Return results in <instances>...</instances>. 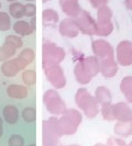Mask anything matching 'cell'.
Segmentation results:
<instances>
[{"label":"cell","instance_id":"obj_24","mask_svg":"<svg viewBox=\"0 0 132 146\" xmlns=\"http://www.w3.org/2000/svg\"><path fill=\"white\" fill-rule=\"evenodd\" d=\"M111 17H112V11L107 6L100 7L97 11V22L98 23L111 22Z\"/></svg>","mask_w":132,"mask_h":146},{"label":"cell","instance_id":"obj_22","mask_svg":"<svg viewBox=\"0 0 132 146\" xmlns=\"http://www.w3.org/2000/svg\"><path fill=\"white\" fill-rule=\"evenodd\" d=\"M120 90L125 97L127 101L132 103V76L125 77L120 84Z\"/></svg>","mask_w":132,"mask_h":146},{"label":"cell","instance_id":"obj_43","mask_svg":"<svg viewBox=\"0 0 132 146\" xmlns=\"http://www.w3.org/2000/svg\"><path fill=\"white\" fill-rule=\"evenodd\" d=\"M7 1H9V2H15V0H7Z\"/></svg>","mask_w":132,"mask_h":146},{"label":"cell","instance_id":"obj_32","mask_svg":"<svg viewBox=\"0 0 132 146\" xmlns=\"http://www.w3.org/2000/svg\"><path fill=\"white\" fill-rule=\"evenodd\" d=\"M11 28L10 17L6 12H0V31H8Z\"/></svg>","mask_w":132,"mask_h":146},{"label":"cell","instance_id":"obj_13","mask_svg":"<svg viewBox=\"0 0 132 146\" xmlns=\"http://www.w3.org/2000/svg\"><path fill=\"white\" fill-rule=\"evenodd\" d=\"M59 31L63 36L69 37V38H73V37L77 36L78 32H79V30L77 28L74 19H64L63 21L59 23Z\"/></svg>","mask_w":132,"mask_h":146},{"label":"cell","instance_id":"obj_14","mask_svg":"<svg viewBox=\"0 0 132 146\" xmlns=\"http://www.w3.org/2000/svg\"><path fill=\"white\" fill-rule=\"evenodd\" d=\"M59 3L63 12L71 18H76L81 13V8L78 0H59Z\"/></svg>","mask_w":132,"mask_h":146},{"label":"cell","instance_id":"obj_48","mask_svg":"<svg viewBox=\"0 0 132 146\" xmlns=\"http://www.w3.org/2000/svg\"><path fill=\"white\" fill-rule=\"evenodd\" d=\"M0 8H1V2H0Z\"/></svg>","mask_w":132,"mask_h":146},{"label":"cell","instance_id":"obj_25","mask_svg":"<svg viewBox=\"0 0 132 146\" xmlns=\"http://www.w3.org/2000/svg\"><path fill=\"white\" fill-rule=\"evenodd\" d=\"M9 13L15 19H21L24 17V6L21 2H12L9 6Z\"/></svg>","mask_w":132,"mask_h":146},{"label":"cell","instance_id":"obj_34","mask_svg":"<svg viewBox=\"0 0 132 146\" xmlns=\"http://www.w3.org/2000/svg\"><path fill=\"white\" fill-rule=\"evenodd\" d=\"M9 146H24V139L19 134L12 135L8 141Z\"/></svg>","mask_w":132,"mask_h":146},{"label":"cell","instance_id":"obj_5","mask_svg":"<svg viewBox=\"0 0 132 146\" xmlns=\"http://www.w3.org/2000/svg\"><path fill=\"white\" fill-rule=\"evenodd\" d=\"M43 102L46 110L53 115H62L66 112V104L55 90H47L43 96Z\"/></svg>","mask_w":132,"mask_h":146},{"label":"cell","instance_id":"obj_10","mask_svg":"<svg viewBox=\"0 0 132 146\" xmlns=\"http://www.w3.org/2000/svg\"><path fill=\"white\" fill-rule=\"evenodd\" d=\"M91 50L99 60L113 57V48L111 44L105 40H96L91 43Z\"/></svg>","mask_w":132,"mask_h":146},{"label":"cell","instance_id":"obj_20","mask_svg":"<svg viewBox=\"0 0 132 146\" xmlns=\"http://www.w3.org/2000/svg\"><path fill=\"white\" fill-rule=\"evenodd\" d=\"M95 99L97 100L98 104L103 106L105 103H111V94H110V90L108 88L100 86L96 89L95 92Z\"/></svg>","mask_w":132,"mask_h":146},{"label":"cell","instance_id":"obj_9","mask_svg":"<svg viewBox=\"0 0 132 146\" xmlns=\"http://www.w3.org/2000/svg\"><path fill=\"white\" fill-rule=\"evenodd\" d=\"M27 66L28 65L21 58L15 57V58L8 59L6 62H3V64L1 65L0 69H1V73L3 74V76H6V77H15L17 74L22 72Z\"/></svg>","mask_w":132,"mask_h":146},{"label":"cell","instance_id":"obj_26","mask_svg":"<svg viewBox=\"0 0 132 146\" xmlns=\"http://www.w3.org/2000/svg\"><path fill=\"white\" fill-rule=\"evenodd\" d=\"M113 30L112 22H106V23H98L97 22V29H96V35L98 36H108Z\"/></svg>","mask_w":132,"mask_h":146},{"label":"cell","instance_id":"obj_44","mask_svg":"<svg viewBox=\"0 0 132 146\" xmlns=\"http://www.w3.org/2000/svg\"><path fill=\"white\" fill-rule=\"evenodd\" d=\"M59 146H65V145H59ZM67 146H79V145H67Z\"/></svg>","mask_w":132,"mask_h":146},{"label":"cell","instance_id":"obj_16","mask_svg":"<svg viewBox=\"0 0 132 146\" xmlns=\"http://www.w3.org/2000/svg\"><path fill=\"white\" fill-rule=\"evenodd\" d=\"M81 62L91 77H95L100 73V62L96 56H89L86 58H83Z\"/></svg>","mask_w":132,"mask_h":146},{"label":"cell","instance_id":"obj_2","mask_svg":"<svg viewBox=\"0 0 132 146\" xmlns=\"http://www.w3.org/2000/svg\"><path fill=\"white\" fill-rule=\"evenodd\" d=\"M63 133L59 129V119L55 117L45 120L42 123V143L43 146H59V139Z\"/></svg>","mask_w":132,"mask_h":146},{"label":"cell","instance_id":"obj_35","mask_svg":"<svg viewBox=\"0 0 132 146\" xmlns=\"http://www.w3.org/2000/svg\"><path fill=\"white\" fill-rule=\"evenodd\" d=\"M37 15V7L34 3H27L24 6V15L29 17V18H33Z\"/></svg>","mask_w":132,"mask_h":146},{"label":"cell","instance_id":"obj_7","mask_svg":"<svg viewBox=\"0 0 132 146\" xmlns=\"http://www.w3.org/2000/svg\"><path fill=\"white\" fill-rule=\"evenodd\" d=\"M44 74L46 79L50 81L52 86L56 89H62L65 87L66 78L64 70L59 65H53L44 68Z\"/></svg>","mask_w":132,"mask_h":146},{"label":"cell","instance_id":"obj_29","mask_svg":"<svg viewBox=\"0 0 132 146\" xmlns=\"http://www.w3.org/2000/svg\"><path fill=\"white\" fill-rule=\"evenodd\" d=\"M22 80L28 86H33L37 82V74L34 70H31V69L24 70L22 73Z\"/></svg>","mask_w":132,"mask_h":146},{"label":"cell","instance_id":"obj_23","mask_svg":"<svg viewBox=\"0 0 132 146\" xmlns=\"http://www.w3.org/2000/svg\"><path fill=\"white\" fill-rule=\"evenodd\" d=\"M15 48L13 45L5 42L3 45L0 46V62H6L8 59H11L15 55Z\"/></svg>","mask_w":132,"mask_h":146},{"label":"cell","instance_id":"obj_1","mask_svg":"<svg viewBox=\"0 0 132 146\" xmlns=\"http://www.w3.org/2000/svg\"><path fill=\"white\" fill-rule=\"evenodd\" d=\"M75 102L77 107L84 111V114L88 119H94L99 113V104L95 97L88 92L86 88H79L75 95Z\"/></svg>","mask_w":132,"mask_h":146},{"label":"cell","instance_id":"obj_30","mask_svg":"<svg viewBox=\"0 0 132 146\" xmlns=\"http://www.w3.org/2000/svg\"><path fill=\"white\" fill-rule=\"evenodd\" d=\"M19 58H21L27 65H29L31 64L34 58H35V52L33 51V50H31V48H25V50H23V51L19 54V56H18Z\"/></svg>","mask_w":132,"mask_h":146},{"label":"cell","instance_id":"obj_37","mask_svg":"<svg viewBox=\"0 0 132 146\" xmlns=\"http://www.w3.org/2000/svg\"><path fill=\"white\" fill-rule=\"evenodd\" d=\"M91 5L93 8H96V9H99L103 6H106V3L108 2V0H88Z\"/></svg>","mask_w":132,"mask_h":146},{"label":"cell","instance_id":"obj_28","mask_svg":"<svg viewBox=\"0 0 132 146\" xmlns=\"http://www.w3.org/2000/svg\"><path fill=\"white\" fill-rule=\"evenodd\" d=\"M112 106L111 103H105L101 106V115L103 117L108 121V122H112L115 121V117H113V109H112Z\"/></svg>","mask_w":132,"mask_h":146},{"label":"cell","instance_id":"obj_47","mask_svg":"<svg viewBox=\"0 0 132 146\" xmlns=\"http://www.w3.org/2000/svg\"><path fill=\"white\" fill-rule=\"evenodd\" d=\"M46 1H47V0H43V2H46Z\"/></svg>","mask_w":132,"mask_h":146},{"label":"cell","instance_id":"obj_40","mask_svg":"<svg viewBox=\"0 0 132 146\" xmlns=\"http://www.w3.org/2000/svg\"><path fill=\"white\" fill-rule=\"evenodd\" d=\"M125 7L128 9L132 10V0H125Z\"/></svg>","mask_w":132,"mask_h":146},{"label":"cell","instance_id":"obj_42","mask_svg":"<svg viewBox=\"0 0 132 146\" xmlns=\"http://www.w3.org/2000/svg\"><path fill=\"white\" fill-rule=\"evenodd\" d=\"M127 146H132V141L130 142V143H129V144H127Z\"/></svg>","mask_w":132,"mask_h":146},{"label":"cell","instance_id":"obj_12","mask_svg":"<svg viewBox=\"0 0 132 146\" xmlns=\"http://www.w3.org/2000/svg\"><path fill=\"white\" fill-rule=\"evenodd\" d=\"M100 62V73L106 78H112L118 72V63L113 57H108L99 60Z\"/></svg>","mask_w":132,"mask_h":146},{"label":"cell","instance_id":"obj_41","mask_svg":"<svg viewBox=\"0 0 132 146\" xmlns=\"http://www.w3.org/2000/svg\"><path fill=\"white\" fill-rule=\"evenodd\" d=\"M95 146H107L106 144H101V143H97Z\"/></svg>","mask_w":132,"mask_h":146},{"label":"cell","instance_id":"obj_33","mask_svg":"<svg viewBox=\"0 0 132 146\" xmlns=\"http://www.w3.org/2000/svg\"><path fill=\"white\" fill-rule=\"evenodd\" d=\"M5 42L13 45L17 50L22 47V45H23V42H22L21 37L17 36V35H13V34H12V35H8V36L6 37V41H5Z\"/></svg>","mask_w":132,"mask_h":146},{"label":"cell","instance_id":"obj_46","mask_svg":"<svg viewBox=\"0 0 132 146\" xmlns=\"http://www.w3.org/2000/svg\"><path fill=\"white\" fill-rule=\"evenodd\" d=\"M29 146H37V145H35V144H34V143H33V144H30Z\"/></svg>","mask_w":132,"mask_h":146},{"label":"cell","instance_id":"obj_36","mask_svg":"<svg viewBox=\"0 0 132 146\" xmlns=\"http://www.w3.org/2000/svg\"><path fill=\"white\" fill-rule=\"evenodd\" d=\"M107 146H127V143L125 142V139H122L121 137H109L107 139Z\"/></svg>","mask_w":132,"mask_h":146},{"label":"cell","instance_id":"obj_4","mask_svg":"<svg viewBox=\"0 0 132 146\" xmlns=\"http://www.w3.org/2000/svg\"><path fill=\"white\" fill-rule=\"evenodd\" d=\"M42 55H43V58H42L43 68H46L53 65H59L65 58V51L62 47L57 46L56 44L46 42L43 44Z\"/></svg>","mask_w":132,"mask_h":146},{"label":"cell","instance_id":"obj_38","mask_svg":"<svg viewBox=\"0 0 132 146\" xmlns=\"http://www.w3.org/2000/svg\"><path fill=\"white\" fill-rule=\"evenodd\" d=\"M29 23H30V25H31V28L35 31V28H37V18H35V17H33Z\"/></svg>","mask_w":132,"mask_h":146},{"label":"cell","instance_id":"obj_15","mask_svg":"<svg viewBox=\"0 0 132 146\" xmlns=\"http://www.w3.org/2000/svg\"><path fill=\"white\" fill-rule=\"evenodd\" d=\"M74 75H75V78H76L77 82L81 84V85H87V84L90 82L91 78H93L89 75V73L86 70V68H85V66L83 64L81 59L75 66V68H74Z\"/></svg>","mask_w":132,"mask_h":146},{"label":"cell","instance_id":"obj_39","mask_svg":"<svg viewBox=\"0 0 132 146\" xmlns=\"http://www.w3.org/2000/svg\"><path fill=\"white\" fill-rule=\"evenodd\" d=\"M3 135V120L0 117V137Z\"/></svg>","mask_w":132,"mask_h":146},{"label":"cell","instance_id":"obj_45","mask_svg":"<svg viewBox=\"0 0 132 146\" xmlns=\"http://www.w3.org/2000/svg\"><path fill=\"white\" fill-rule=\"evenodd\" d=\"M27 1H29V2H33V1H35V0H27Z\"/></svg>","mask_w":132,"mask_h":146},{"label":"cell","instance_id":"obj_19","mask_svg":"<svg viewBox=\"0 0 132 146\" xmlns=\"http://www.w3.org/2000/svg\"><path fill=\"white\" fill-rule=\"evenodd\" d=\"M7 94L12 99H24L28 97V88L21 85H10L7 88Z\"/></svg>","mask_w":132,"mask_h":146},{"label":"cell","instance_id":"obj_27","mask_svg":"<svg viewBox=\"0 0 132 146\" xmlns=\"http://www.w3.org/2000/svg\"><path fill=\"white\" fill-rule=\"evenodd\" d=\"M43 22L44 24H51V23H56L59 21V15L54 9H45L43 11Z\"/></svg>","mask_w":132,"mask_h":146},{"label":"cell","instance_id":"obj_18","mask_svg":"<svg viewBox=\"0 0 132 146\" xmlns=\"http://www.w3.org/2000/svg\"><path fill=\"white\" fill-rule=\"evenodd\" d=\"M2 115L8 124H15L19 120V110L12 104H8L2 110Z\"/></svg>","mask_w":132,"mask_h":146},{"label":"cell","instance_id":"obj_21","mask_svg":"<svg viewBox=\"0 0 132 146\" xmlns=\"http://www.w3.org/2000/svg\"><path fill=\"white\" fill-rule=\"evenodd\" d=\"M13 30L17 34L21 35V36H28V35H31L34 30L31 28L29 22L23 21V20H20V21H17L13 24Z\"/></svg>","mask_w":132,"mask_h":146},{"label":"cell","instance_id":"obj_3","mask_svg":"<svg viewBox=\"0 0 132 146\" xmlns=\"http://www.w3.org/2000/svg\"><path fill=\"white\" fill-rule=\"evenodd\" d=\"M83 121L81 113L76 109L66 110L64 114L59 119V125L63 135H73L75 134L78 126L81 125Z\"/></svg>","mask_w":132,"mask_h":146},{"label":"cell","instance_id":"obj_6","mask_svg":"<svg viewBox=\"0 0 132 146\" xmlns=\"http://www.w3.org/2000/svg\"><path fill=\"white\" fill-rule=\"evenodd\" d=\"M74 21L76 23L78 30L87 35H95L96 29H97V21L89 15L86 10H81V13L74 18Z\"/></svg>","mask_w":132,"mask_h":146},{"label":"cell","instance_id":"obj_11","mask_svg":"<svg viewBox=\"0 0 132 146\" xmlns=\"http://www.w3.org/2000/svg\"><path fill=\"white\" fill-rule=\"evenodd\" d=\"M113 117L116 121L127 122L132 120V109L125 102H118L112 106Z\"/></svg>","mask_w":132,"mask_h":146},{"label":"cell","instance_id":"obj_31","mask_svg":"<svg viewBox=\"0 0 132 146\" xmlns=\"http://www.w3.org/2000/svg\"><path fill=\"white\" fill-rule=\"evenodd\" d=\"M22 119L28 123L34 122L37 120V110L34 108H25L22 111Z\"/></svg>","mask_w":132,"mask_h":146},{"label":"cell","instance_id":"obj_17","mask_svg":"<svg viewBox=\"0 0 132 146\" xmlns=\"http://www.w3.org/2000/svg\"><path fill=\"white\" fill-rule=\"evenodd\" d=\"M113 132L118 137H122L127 139L132 135V120L131 121H127V122H119L115 124Z\"/></svg>","mask_w":132,"mask_h":146},{"label":"cell","instance_id":"obj_8","mask_svg":"<svg viewBox=\"0 0 132 146\" xmlns=\"http://www.w3.org/2000/svg\"><path fill=\"white\" fill-rule=\"evenodd\" d=\"M116 58L118 64L123 67L132 65V42L122 41L118 44L116 50Z\"/></svg>","mask_w":132,"mask_h":146}]
</instances>
